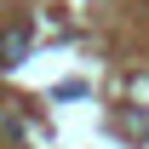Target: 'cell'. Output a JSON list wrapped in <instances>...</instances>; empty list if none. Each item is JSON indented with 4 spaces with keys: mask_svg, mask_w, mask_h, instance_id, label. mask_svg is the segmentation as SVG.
<instances>
[{
    "mask_svg": "<svg viewBox=\"0 0 149 149\" xmlns=\"http://www.w3.org/2000/svg\"><path fill=\"white\" fill-rule=\"evenodd\" d=\"M23 52H29V23H12V29L0 35V69L23 63Z\"/></svg>",
    "mask_w": 149,
    "mask_h": 149,
    "instance_id": "obj_1",
    "label": "cell"
}]
</instances>
